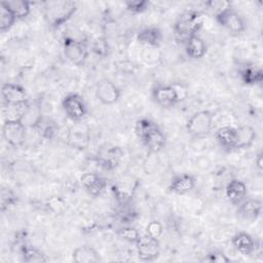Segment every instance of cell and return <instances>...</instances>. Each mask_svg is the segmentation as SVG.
Masks as SVG:
<instances>
[{"instance_id":"24","label":"cell","mask_w":263,"mask_h":263,"mask_svg":"<svg viewBox=\"0 0 263 263\" xmlns=\"http://www.w3.org/2000/svg\"><path fill=\"white\" fill-rule=\"evenodd\" d=\"M231 245L242 255H250L255 250V241L247 232H237L231 237Z\"/></svg>"},{"instance_id":"13","label":"cell","mask_w":263,"mask_h":263,"mask_svg":"<svg viewBox=\"0 0 263 263\" xmlns=\"http://www.w3.org/2000/svg\"><path fill=\"white\" fill-rule=\"evenodd\" d=\"M153 101L162 108H170L178 104L176 91L172 84H159L152 89Z\"/></svg>"},{"instance_id":"14","label":"cell","mask_w":263,"mask_h":263,"mask_svg":"<svg viewBox=\"0 0 263 263\" xmlns=\"http://www.w3.org/2000/svg\"><path fill=\"white\" fill-rule=\"evenodd\" d=\"M80 183L91 196L101 195L107 187V180L96 173H84L80 176Z\"/></svg>"},{"instance_id":"27","label":"cell","mask_w":263,"mask_h":263,"mask_svg":"<svg viewBox=\"0 0 263 263\" xmlns=\"http://www.w3.org/2000/svg\"><path fill=\"white\" fill-rule=\"evenodd\" d=\"M21 254L23 257V261L28 263H36V262H46L47 259L45 255L39 251L38 249L24 243L21 247Z\"/></svg>"},{"instance_id":"5","label":"cell","mask_w":263,"mask_h":263,"mask_svg":"<svg viewBox=\"0 0 263 263\" xmlns=\"http://www.w3.org/2000/svg\"><path fill=\"white\" fill-rule=\"evenodd\" d=\"M2 137L11 147H21L26 138V124L22 119H6L2 125Z\"/></svg>"},{"instance_id":"22","label":"cell","mask_w":263,"mask_h":263,"mask_svg":"<svg viewBox=\"0 0 263 263\" xmlns=\"http://www.w3.org/2000/svg\"><path fill=\"white\" fill-rule=\"evenodd\" d=\"M257 138L256 130L251 125H241L236 127V143L234 149H248L250 148Z\"/></svg>"},{"instance_id":"20","label":"cell","mask_w":263,"mask_h":263,"mask_svg":"<svg viewBox=\"0 0 263 263\" xmlns=\"http://www.w3.org/2000/svg\"><path fill=\"white\" fill-rule=\"evenodd\" d=\"M215 138L223 149L233 150L236 143V128L230 125L221 126L215 132Z\"/></svg>"},{"instance_id":"1","label":"cell","mask_w":263,"mask_h":263,"mask_svg":"<svg viewBox=\"0 0 263 263\" xmlns=\"http://www.w3.org/2000/svg\"><path fill=\"white\" fill-rule=\"evenodd\" d=\"M135 133L150 153H158L165 146V136L158 125L149 118L139 119L135 124Z\"/></svg>"},{"instance_id":"23","label":"cell","mask_w":263,"mask_h":263,"mask_svg":"<svg viewBox=\"0 0 263 263\" xmlns=\"http://www.w3.org/2000/svg\"><path fill=\"white\" fill-rule=\"evenodd\" d=\"M185 50L187 55L192 60H198L205 55L206 44L197 35L190 36L185 41Z\"/></svg>"},{"instance_id":"33","label":"cell","mask_w":263,"mask_h":263,"mask_svg":"<svg viewBox=\"0 0 263 263\" xmlns=\"http://www.w3.org/2000/svg\"><path fill=\"white\" fill-rule=\"evenodd\" d=\"M206 260L209 262H216V263H228L230 261V259L221 251L210 252L206 256Z\"/></svg>"},{"instance_id":"10","label":"cell","mask_w":263,"mask_h":263,"mask_svg":"<svg viewBox=\"0 0 263 263\" xmlns=\"http://www.w3.org/2000/svg\"><path fill=\"white\" fill-rule=\"evenodd\" d=\"M138 256L142 261H153L158 258L160 253V245L157 238L148 234L140 235L136 241Z\"/></svg>"},{"instance_id":"2","label":"cell","mask_w":263,"mask_h":263,"mask_svg":"<svg viewBox=\"0 0 263 263\" xmlns=\"http://www.w3.org/2000/svg\"><path fill=\"white\" fill-rule=\"evenodd\" d=\"M77 10V3L69 0L46 1L43 3V15L49 27L58 29L67 23Z\"/></svg>"},{"instance_id":"29","label":"cell","mask_w":263,"mask_h":263,"mask_svg":"<svg viewBox=\"0 0 263 263\" xmlns=\"http://www.w3.org/2000/svg\"><path fill=\"white\" fill-rule=\"evenodd\" d=\"M17 21L13 13L2 3H0V31L6 32L8 31Z\"/></svg>"},{"instance_id":"25","label":"cell","mask_w":263,"mask_h":263,"mask_svg":"<svg viewBox=\"0 0 263 263\" xmlns=\"http://www.w3.org/2000/svg\"><path fill=\"white\" fill-rule=\"evenodd\" d=\"M72 258L76 263H97L101 261L100 254L90 246H81L73 251Z\"/></svg>"},{"instance_id":"15","label":"cell","mask_w":263,"mask_h":263,"mask_svg":"<svg viewBox=\"0 0 263 263\" xmlns=\"http://www.w3.org/2000/svg\"><path fill=\"white\" fill-rule=\"evenodd\" d=\"M123 152L120 147L112 146L103 149L97 157L98 163L105 170H113L119 163Z\"/></svg>"},{"instance_id":"17","label":"cell","mask_w":263,"mask_h":263,"mask_svg":"<svg viewBox=\"0 0 263 263\" xmlns=\"http://www.w3.org/2000/svg\"><path fill=\"white\" fill-rule=\"evenodd\" d=\"M247 192H248L247 185L238 179H231L226 185V189H225V193L228 200L232 204H236V205H238L242 200H245L247 196Z\"/></svg>"},{"instance_id":"9","label":"cell","mask_w":263,"mask_h":263,"mask_svg":"<svg viewBox=\"0 0 263 263\" xmlns=\"http://www.w3.org/2000/svg\"><path fill=\"white\" fill-rule=\"evenodd\" d=\"M90 141V133L89 127L82 123V121L74 122L67 134V142L68 144L78 150H84L87 148Z\"/></svg>"},{"instance_id":"16","label":"cell","mask_w":263,"mask_h":263,"mask_svg":"<svg viewBox=\"0 0 263 263\" xmlns=\"http://www.w3.org/2000/svg\"><path fill=\"white\" fill-rule=\"evenodd\" d=\"M196 180L190 174H181L175 176L168 185V190L175 194L183 195L190 192L195 187Z\"/></svg>"},{"instance_id":"6","label":"cell","mask_w":263,"mask_h":263,"mask_svg":"<svg viewBox=\"0 0 263 263\" xmlns=\"http://www.w3.org/2000/svg\"><path fill=\"white\" fill-rule=\"evenodd\" d=\"M215 20L221 27L232 34H240L246 29L243 18L231 6L217 12L215 14Z\"/></svg>"},{"instance_id":"12","label":"cell","mask_w":263,"mask_h":263,"mask_svg":"<svg viewBox=\"0 0 263 263\" xmlns=\"http://www.w3.org/2000/svg\"><path fill=\"white\" fill-rule=\"evenodd\" d=\"M1 97L6 106L21 105L29 102L25 88L16 83H4L1 87Z\"/></svg>"},{"instance_id":"35","label":"cell","mask_w":263,"mask_h":263,"mask_svg":"<svg viewBox=\"0 0 263 263\" xmlns=\"http://www.w3.org/2000/svg\"><path fill=\"white\" fill-rule=\"evenodd\" d=\"M255 164L257 170L261 173L262 172V167H263V161H262V152H259L255 158Z\"/></svg>"},{"instance_id":"19","label":"cell","mask_w":263,"mask_h":263,"mask_svg":"<svg viewBox=\"0 0 263 263\" xmlns=\"http://www.w3.org/2000/svg\"><path fill=\"white\" fill-rule=\"evenodd\" d=\"M238 205L239 206L237 210V214L242 219L254 221L261 215L262 202L259 199L249 198V199L242 200Z\"/></svg>"},{"instance_id":"30","label":"cell","mask_w":263,"mask_h":263,"mask_svg":"<svg viewBox=\"0 0 263 263\" xmlns=\"http://www.w3.org/2000/svg\"><path fill=\"white\" fill-rule=\"evenodd\" d=\"M116 235L125 240V241H128V242H133V243H136V241L138 240V238L140 237V233L139 231L134 228V227H122V228H119L117 229L116 231Z\"/></svg>"},{"instance_id":"34","label":"cell","mask_w":263,"mask_h":263,"mask_svg":"<svg viewBox=\"0 0 263 263\" xmlns=\"http://www.w3.org/2000/svg\"><path fill=\"white\" fill-rule=\"evenodd\" d=\"M175 91H176V95H177V99H178V102H182L184 100L187 99L188 97V88L186 85H184L183 83L181 82H174L172 83Z\"/></svg>"},{"instance_id":"11","label":"cell","mask_w":263,"mask_h":263,"mask_svg":"<svg viewBox=\"0 0 263 263\" xmlns=\"http://www.w3.org/2000/svg\"><path fill=\"white\" fill-rule=\"evenodd\" d=\"M121 96L120 89L107 78L101 79L96 86V97L103 105H113Z\"/></svg>"},{"instance_id":"8","label":"cell","mask_w":263,"mask_h":263,"mask_svg":"<svg viewBox=\"0 0 263 263\" xmlns=\"http://www.w3.org/2000/svg\"><path fill=\"white\" fill-rule=\"evenodd\" d=\"M62 107L66 115L73 121H82L87 114V107L81 96L77 93H68L62 101Z\"/></svg>"},{"instance_id":"28","label":"cell","mask_w":263,"mask_h":263,"mask_svg":"<svg viewBox=\"0 0 263 263\" xmlns=\"http://www.w3.org/2000/svg\"><path fill=\"white\" fill-rule=\"evenodd\" d=\"M0 200H1V211L4 212L8 210V208L13 206L17 202L18 198L12 189H10L9 187L2 186L0 190Z\"/></svg>"},{"instance_id":"31","label":"cell","mask_w":263,"mask_h":263,"mask_svg":"<svg viewBox=\"0 0 263 263\" xmlns=\"http://www.w3.org/2000/svg\"><path fill=\"white\" fill-rule=\"evenodd\" d=\"M150 2L147 0H128L124 2L126 10L132 13H142L149 7Z\"/></svg>"},{"instance_id":"21","label":"cell","mask_w":263,"mask_h":263,"mask_svg":"<svg viewBox=\"0 0 263 263\" xmlns=\"http://www.w3.org/2000/svg\"><path fill=\"white\" fill-rule=\"evenodd\" d=\"M137 40L139 43H141L149 48H156L161 43L162 33L156 27H148V28L141 30L138 33Z\"/></svg>"},{"instance_id":"7","label":"cell","mask_w":263,"mask_h":263,"mask_svg":"<svg viewBox=\"0 0 263 263\" xmlns=\"http://www.w3.org/2000/svg\"><path fill=\"white\" fill-rule=\"evenodd\" d=\"M63 50L66 59L76 66H82L88 55L87 44L82 40L70 37L64 39Z\"/></svg>"},{"instance_id":"3","label":"cell","mask_w":263,"mask_h":263,"mask_svg":"<svg viewBox=\"0 0 263 263\" xmlns=\"http://www.w3.org/2000/svg\"><path fill=\"white\" fill-rule=\"evenodd\" d=\"M204 23L203 13L200 11L189 10L183 12L174 25V32L180 38L186 39L196 33L202 28Z\"/></svg>"},{"instance_id":"18","label":"cell","mask_w":263,"mask_h":263,"mask_svg":"<svg viewBox=\"0 0 263 263\" xmlns=\"http://www.w3.org/2000/svg\"><path fill=\"white\" fill-rule=\"evenodd\" d=\"M240 80L247 85H254L261 83L263 80L262 69L254 64H243L238 69Z\"/></svg>"},{"instance_id":"4","label":"cell","mask_w":263,"mask_h":263,"mask_svg":"<svg viewBox=\"0 0 263 263\" xmlns=\"http://www.w3.org/2000/svg\"><path fill=\"white\" fill-rule=\"evenodd\" d=\"M213 126V114L209 110L193 113L186 122V130L193 138L208 136Z\"/></svg>"},{"instance_id":"32","label":"cell","mask_w":263,"mask_h":263,"mask_svg":"<svg viewBox=\"0 0 263 263\" xmlns=\"http://www.w3.org/2000/svg\"><path fill=\"white\" fill-rule=\"evenodd\" d=\"M163 232V227L162 224L158 221H151L148 223L146 227V234L154 237V238H159Z\"/></svg>"},{"instance_id":"26","label":"cell","mask_w":263,"mask_h":263,"mask_svg":"<svg viewBox=\"0 0 263 263\" xmlns=\"http://www.w3.org/2000/svg\"><path fill=\"white\" fill-rule=\"evenodd\" d=\"M15 16L16 20H23L27 17L31 11V2L27 0H10L1 1Z\"/></svg>"}]
</instances>
